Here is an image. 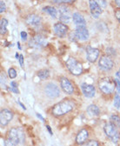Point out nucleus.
I'll list each match as a JSON object with an SVG mask.
<instances>
[{"label": "nucleus", "mask_w": 120, "mask_h": 146, "mask_svg": "<svg viewBox=\"0 0 120 146\" xmlns=\"http://www.w3.org/2000/svg\"><path fill=\"white\" fill-rule=\"evenodd\" d=\"M75 106V104L72 100H63L62 102L57 104L52 109V114L56 117L64 115L72 111Z\"/></svg>", "instance_id": "f257e3e1"}, {"label": "nucleus", "mask_w": 120, "mask_h": 146, "mask_svg": "<svg viewBox=\"0 0 120 146\" xmlns=\"http://www.w3.org/2000/svg\"><path fill=\"white\" fill-rule=\"evenodd\" d=\"M116 86V81L115 79H112L111 78H102L98 82V87L100 90L105 94H111Z\"/></svg>", "instance_id": "f03ea898"}, {"label": "nucleus", "mask_w": 120, "mask_h": 146, "mask_svg": "<svg viewBox=\"0 0 120 146\" xmlns=\"http://www.w3.org/2000/svg\"><path fill=\"white\" fill-rule=\"evenodd\" d=\"M8 139L11 141L15 145L22 143L25 140L22 130L19 129V128H11L8 132Z\"/></svg>", "instance_id": "7ed1b4c3"}, {"label": "nucleus", "mask_w": 120, "mask_h": 146, "mask_svg": "<svg viewBox=\"0 0 120 146\" xmlns=\"http://www.w3.org/2000/svg\"><path fill=\"white\" fill-rule=\"evenodd\" d=\"M105 132L106 134V136L114 143H117L120 138V134L117 129V126L115 124H113L112 123H108L105 125L104 127Z\"/></svg>", "instance_id": "20e7f679"}, {"label": "nucleus", "mask_w": 120, "mask_h": 146, "mask_svg": "<svg viewBox=\"0 0 120 146\" xmlns=\"http://www.w3.org/2000/svg\"><path fill=\"white\" fill-rule=\"evenodd\" d=\"M66 66L72 74H73L75 76H78V75L82 74V72H83L82 64L80 63H78L75 58H70L68 59L66 61Z\"/></svg>", "instance_id": "39448f33"}, {"label": "nucleus", "mask_w": 120, "mask_h": 146, "mask_svg": "<svg viewBox=\"0 0 120 146\" xmlns=\"http://www.w3.org/2000/svg\"><path fill=\"white\" fill-rule=\"evenodd\" d=\"M58 14H59V20L64 24H68L72 17L70 9L64 5L60 6L58 8Z\"/></svg>", "instance_id": "423d86ee"}, {"label": "nucleus", "mask_w": 120, "mask_h": 146, "mask_svg": "<svg viewBox=\"0 0 120 146\" xmlns=\"http://www.w3.org/2000/svg\"><path fill=\"white\" fill-rule=\"evenodd\" d=\"M44 92H45L46 96L49 97L50 98H56L59 96L60 90H59V88L55 84L50 83L45 86Z\"/></svg>", "instance_id": "0eeeda50"}, {"label": "nucleus", "mask_w": 120, "mask_h": 146, "mask_svg": "<svg viewBox=\"0 0 120 146\" xmlns=\"http://www.w3.org/2000/svg\"><path fill=\"white\" fill-rule=\"evenodd\" d=\"M75 36L80 41H86L89 38V31L86 26H77Z\"/></svg>", "instance_id": "6e6552de"}, {"label": "nucleus", "mask_w": 120, "mask_h": 146, "mask_svg": "<svg viewBox=\"0 0 120 146\" xmlns=\"http://www.w3.org/2000/svg\"><path fill=\"white\" fill-rule=\"evenodd\" d=\"M99 68L103 70H110L114 66V63L111 58L108 56H103L98 63Z\"/></svg>", "instance_id": "1a4fd4ad"}, {"label": "nucleus", "mask_w": 120, "mask_h": 146, "mask_svg": "<svg viewBox=\"0 0 120 146\" xmlns=\"http://www.w3.org/2000/svg\"><path fill=\"white\" fill-rule=\"evenodd\" d=\"M29 44L31 47L40 48V47L45 46L47 44V41L44 36H42L40 35H37L36 36H34V38L30 41Z\"/></svg>", "instance_id": "9d476101"}, {"label": "nucleus", "mask_w": 120, "mask_h": 146, "mask_svg": "<svg viewBox=\"0 0 120 146\" xmlns=\"http://www.w3.org/2000/svg\"><path fill=\"white\" fill-rule=\"evenodd\" d=\"M81 89L84 95L86 98H93L96 93L95 87L92 84H89L86 83H83L81 84Z\"/></svg>", "instance_id": "9b49d317"}, {"label": "nucleus", "mask_w": 120, "mask_h": 146, "mask_svg": "<svg viewBox=\"0 0 120 146\" xmlns=\"http://www.w3.org/2000/svg\"><path fill=\"white\" fill-rule=\"evenodd\" d=\"M13 117V113L7 109H4L0 112V123L2 126L6 125Z\"/></svg>", "instance_id": "f8f14e48"}, {"label": "nucleus", "mask_w": 120, "mask_h": 146, "mask_svg": "<svg viewBox=\"0 0 120 146\" xmlns=\"http://www.w3.org/2000/svg\"><path fill=\"white\" fill-rule=\"evenodd\" d=\"M60 84H61L63 90L66 94H69V95L73 94L74 88H73V85L72 84V83L69 81V79H67L66 78H63L60 81Z\"/></svg>", "instance_id": "ddd939ff"}, {"label": "nucleus", "mask_w": 120, "mask_h": 146, "mask_svg": "<svg viewBox=\"0 0 120 146\" xmlns=\"http://www.w3.org/2000/svg\"><path fill=\"white\" fill-rule=\"evenodd\" d=\"M41 17L36 14H30L26 17V24L30 26H34V27H38L41 25Z\"/></svg>", "instance_id": "4468645a"}, {"label": "nucleus", "mask_w": 120, "mask_h": 146, "mask_svg": "<svg viewBox=\"0 0 120 146\" xmlns=\"http://www.w3.org/2000/svg\"><path fill=\"white\" fill-rule=\"evenodd\" d=\"M89 3H90V10H91V16L97 19V18H98L99 15L102 13V9L95 0H90Z\"/></svg>", "instance_id": "2eb2a0df"}, {"label": "nucleus", "mask_w": 120, "mask_h": 146, "mask_svg": "<svg viewBox=\"0 0 120 146\" xmlns=\"http://www.w3.org/2000/svg\"><path fill=\"white\" fill-rule=\"evenodd\" d=\"M54 31L59 38H64L68 32V27L62 23H57L54 25Z\"/></svg>", "instance_id": "dca6fc26"}, {"label": "nucleus", "mask_w": 120, "mask_h": 146, "mask_svg": "<svg viewBox=\"0 0 120 146\" xmlns=\"http://www.w3.org/2000/svg\"><path fill=\"white\" fill-rule=\"evenodd\" d=\"M98 55H99V50L97 49L91 48V47L87 49V59L89 62L94 63L97 59Z\"/></svg>", "instance_id": "f3484780"}, {"label": "nucleus", "mask_w": 120, "mask_h": 146, "mask_svg": "<svg viewBox=\"0 0 120 146\" xmlns=\"http://www.w3.org/2000/svg\"><path fill=\"white\" fill-rule=\"evenodd\" d=\"M89 137V133L85 129H82L77 135L76 142L78 144H83Z\"/></svg>", "instance_id": "a211bd4d"}, {"label": "nucleus", "mask_w": 120, "mask_h": 146, "mask_svg": "<svg viewBox=\"0 0 120 146\" xmlns=\"http://www.w3.org/2000/svg\"><path fill=\"white\" fill-rule=\"evenodd\" d=\"M72 20L77 26H85L86 25V21H85L84 17L78 12H76L72 15Z\"/></svg>", "instance_id": "6ab92c4d"}, {"label": "nucleus", "mask_w": 120, "mask_h": 146, "mask_svg": "<svg viewBox=\"0 0 120 146\" xmlns=\"http://www.w3.org/2000/svg\"><path fill=\"white\" fill-rule=\"evenodd\" d=\"M87 112L90 116H98L100 113L99 108L95 104H91L87 108Z\"/></svg>", "instance_id": "aec40b11"}, {"label": "nucleus", "mask_w": 120, "mask_h": 146, "mask_svg": "<svg viewBox=\"0 0 120 146\" xmlns=\"http://www.w3.org/2000/svg\"><path fill=\"white\" fill-rule=\"evenodd\" d=\"M43 11L48 13L50 16H51V17L56 18L58 17V11L54 8V7H51V6H46L43 8Z\"/></svg>", "instance_id": "412c9836"}, {"label": "nucleus", "mask_w": 120, "mask_h": 146, "mask_svg": "<svg viewBox=\"0 0 120 146\" xmlns=\"http://www.w3.org/2000/svg\"><path fill=\"white\" fill-rule=\"evenodd\" d=\"M38 76L39 77V78L44 80V79H46V78H49V76H50V71H49V70H46V69L41 70H39L38 72Z\"/></svg>", "instance_id": "4be33fe9"}, {"label": "nucleus", "mask_w": 120, "mask_h": 146, "mask_svg": "<svg viewBox=\"0 0 120 146\" xmlns=\"http://www.w3.org/2000/svg\"><path fill=\"white\" fill-rule=\"evenodd\" d=\"M7 25H8V21L5 19V18H2L1 22H0V32H1L2 35L5 34Z\"/></svg>", "instance_id": "5701e85b"}, {"label": "nucleus", "mask_w": 120, "mask_h": 146, "mask_svg": "<svg viewBox=\"0 0 120 146\" xmlns=\"http://www.w3.org/2000/svg\"><path fill=\"white\" fill-rule=\"evenodd\" d=\"M110 120H111V123H112L113 124H115L117 127H119L120 126V117L117 115H112L110 117Z\"/></svg>", "instance_id": "b1692460"}, {"label": "nucleus", "mask_w": 120, "mask_h": 146, "mask_svg": "<svg viewBox=\"0 0 120 146\" xmlns=\"http://www.w3.org/2000/svg\"><path fill=\"white\" fill-rule=\"evenodd\" d=\"M8 74H9V77H10L11 78L13 79V78H15L17 77V71H16L15 69L10 68L9 70H8Z\"/></svg>", "instance_id": "393cba45"}, {"label": "nucleus", "mask_w": 120, "mask_h": 146, "mask_svg": "<svg viewBox=\"0 0 120 146\" xmlns=\"http://www.w3.org/2000/svg\"><path fill=\"white\" fill-rule=\"evenodd\" d=\"M52 1L56 4H70L74 2L75 0H52Z\"/></svg>", "instance_id": "a878e982"}, {"label": "nucleus", "mask_w": 120, "mask_h": 146, "mask_svg": "<svg viewBox=\"0 0 120 146\" xmlns=\"http://www.w3.org/2000/svg\"><path fill=\"white\" fill-rule=\"evenodd\" d=\"M0 79H1V87L2 88H5L6 86V78L5 76L3 74V73H1V76H0Z\"/></svg>", "instance_id": "bb28decb"}, {"label": "nucleus", "mask_w": 120, "mask_h": 146, "mask_svg": "<svg viewBox=\"0 0 120 146\" xmlns=\"http://www.w3.org/2000/svg\"><path fill=\"white\" fill-rule=\"evenodd\" d=\"M95 1L100 5L101 8H105L107 6V3L105 0H95Z\"/></svg>", "instance_id": "cd10ccee"}, {"label": "nucleus", "mask_w": 120, "mask_h": 146, "mask_svg": "<svg viewBox=\"0 0 120 146\" xmlns=\"http://www.w3.org/2000/svg\"><path fill=\"white\" fill-rule=\"evenodd\" d=\"M114 106L116 108H119L120 107V98L118 96V94L116 95L115 97V100H114Z\"/></svg>", "instance_id": "c85d7f7f"}, {"label": "nucleus", "mask_w": 120, "mask_h": 146, "mask_svg": "<svg viewBox=\"0 0 120 146\" xmlns=\"http://www.w3.org/2000/svg\"><path fill=\"white\" fill-rule=\"evenodd\" d=\"M84 146H99V144H98V143L97 141L91 140V141H89Z\"/></svg>", "instance_id": "c756f323"}, {"label": "nucleus", "mask_w": 120, "mask_h": 146, "mask_svg": "<svg viewBox=\"0 0 120 146\" xmlns=\"http://www.w3.org/2000/svg\"><path fill=\"white\" fill-rule=\"evenodd\" d=\"M5 10H6L5 4V2L1 1V2H0V12L3 13V12H5Z\"/></svg>", "instance_id": "7c9ffc66"}, {"label": "nucleus", "mask_w": 120, "mask_h": 146, "mask_svg": "<svg viewBox=\"0 0 120 146\" xmlns=\"http://www.w3.org/2000/svg\"><path fill=\"white\" fill-rule=\"evenodd\" d=\"M106 53L108 54V55H115L116 53H115V50H113L112 48H107L106 49Z\"/></svg>", "instance_id": "2f4dec72"}, {"label": "nucleus", "mask_w": 120, "mask_h": 146, "mask_svg": "<svg viewBox=\"0 0 120 146\" xmlns=\"http://www.w3.org/2000/svg\"><path fill=\"white\" fill-rule=\"evenodd\" d=\"M115 81H116V84H117V92H118V93H120V79L117 78L115 79Z\"/></svg>", "instance_id": "473e14b6"}, {"label": "nucleus", "mask_w": 120, "mask_h": 146, "mask_svg": "<svg viewBox=\"0 0 120 146\" xmlns=\"http://www.w3.org/2000/svg\"><path fill=\"white\" fill-rule=\"evenodd\" d=\"M21 39L23 41H26V39H27V33L25 31H22L21 32Z\"/></svg>", "instance_id": "72a5a7b5"}, {"label": "nucleus", "mask_w": 120, "mask_h": 146, "mask_svg": "<svg viewBox=\"0 0 120 146\" xmlns=\"http://www.w3.org/2000/svg\"><path fill=\"white\" fill-rule=\"evenodd\" d=\"M5 146H17V145H15L11 141H10L9 139H7V140L5 141Z\"/></svg>", "instance_id": "f704fd0d"}, {"label": "nucleus", "mask_w": 120, "mask_h": 146, "mask_svg": "<svg viewBox=\"0 0 120 146\" xmlns=\"http://www.w3.org/2000/svg\"><path fill=\"white\" fill-rule=\"evenodd\" d=\"M19 63H20L21 67H24V57L22 56V55H20V57H19Z\"/></svg>", "instance_id": "c9c22d12"}, {"label": "nucleus", "mask_w": 120, "mask_h": 146, "mask_svg": "<svg viewBox=\"0 0 120 146\" xmlns=\"http://www.w3.org/2000/svg\"><path fill=\"white\" fill-rule=\"evenodd\" d=\"M115 16H116V17L117 18V20H119V21H120V10L116 11V12H115Z\"/></svg>", "instance_id": "e433bc0d"}, {"label": "nucleus", "mask_w": 120, "mask_h": 146, "mask_svg": "<svg viewBox=\"0 0 120 146\" xmlns=\"http://www.w3.org/2000/svg\"><path fill=\"white\" fill-rule=\"evenodd\" d=\"M11 85L12 88H18V84H17L15 82H11Z\"/></svg>", "instance_id": "4c0bfd02"}, {"label": "nucleus", "mask_w": 120, "mask_h": 146, "mask_svg": "<svg viewBox=\"0 0 120 146\" xmlns=\"http://www.w3.org/2000/svg\"><path fill=\"white\" fill-rule=\"evenodd\" d=\"M115 3H116V5H117V6L120 7V0H115Z\"/></svg>", "instance_id": "58836bf2"}, {"label": "nucleus", "mask_w": 120, "mask_h": 146, "mask_svg": "<svg viewBox=\"0 0 120 146\" xmlns=\"http://www.w3.org/2000/svg\"><path fill=\"white\" fill-rule=\"evenodd\" d=\"M36 115H37V117H39V118H40L41 120H43V121H44V118L42 117V116H41V115H40L39 113H37Z\"/></svg>", "instance_id": "ea45409f"}, {"label": "nucleus", "mask_w": 120, "mask_h": 146, "mask_svg": "<svg viewBox=\"0 0 120 146\" xmlns=\"http://www.w3.org/2000/svg\"><path fill=\"white\" fill-rule=\"evenodd\" d=\"M46 127H47V129H48V131H49L50 134V135H52V131H51V130H50V126H48V125H47Z\"/></svg>", "instance_id": "a19ab883"}, {"label": "nucleus", "mask_w": 120, "mask_h": 146, "mask_svg": "<svg viewBox=\"0 0 120 146\" xmlns=\"http://www.w3.org/2000/svg\"><path fill=\"white\" fill-rule=\"evenodd\" d=\"M19 104H20V105H21V106L23 107V109H24V110H25V105H24V104H21L20 102H19Z\"/></svg>", "instance_id": "79ce46f5"}, {"label": "nucleus", "mask_w": 120, "mask_h": 146, "mask_svg": "<svg viewBox=\"0 0 120 146\" xmlns=\"http://www.w3.org/2000/svg\"><path fill=\"white\" fill-rule=\"evenodd\" d=\"M18 46H19V49L20 50V49H21V47H20V44H19V43H18Z\"/></svg>", "instance_id": "37998d69"}]
</instances>
